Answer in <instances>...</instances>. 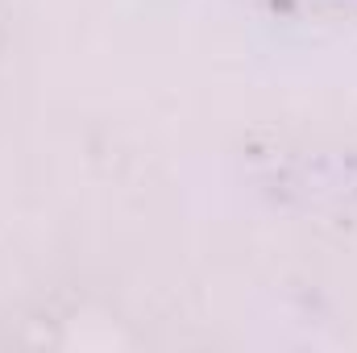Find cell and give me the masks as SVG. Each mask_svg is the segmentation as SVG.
Here are the masks:
<instances>
[]
</instances>
